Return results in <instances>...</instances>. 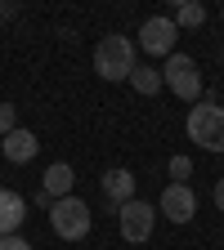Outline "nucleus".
Here are the masks:
<instances>
[{
    "instance_id": "f257e3e1",
    "label": "nucleus",
    "mask_w": 224,
    "mask_h": 250,
    "mask_svg": "<svg viewBox=\"0 0 224 250\" xmlns=\"http://www.w3.org/2000/svg\"><path fill=\"white\" fill-rule=\"evenodd\" d=\"M135 67H139V58H135V41H130V36L108 31V36L94 45V72H99V81H108V85L130 81Z\"/></svg>"
},
{
    "instance_id": "f03ea898",
    "label": "nucleus",
    "mask_w": 224,
    "mask_h": 250,
    "mask_svg": "<svg viewBox=\"0 0 224 250\" xmlns=\"http://www.w3.org/2000/svg\"><path fill=\"white\" fill-rule=\"evenodd\" d=\"M184 130H188V139H193L202 152H220V156H224V103L198 99L193 107H188Z\"/></svg>"
},
{
    "instance_id": "7ed1b4c3",
    "label": "nucleus",
    "mask_w": 224,
    "mask_h": 250,
    "mask_svg": "<svg viewBox=\"0 0 224 250\" xmlns=\"http://www.w3.org/2000/svg\"><path fill=\"white\" fill-rule=\"evenodd\" d=\"M90 224H94V214H90V206H85L76 192L50 206V228H54V237H63V241L90 237Z\"/></svg>"
},
{
    "instance_id": "20e7f679",
    "label": "nucleus",
    "mask_w": 224,
    "mask_h": 250,
    "mask_svg": "<svg viewBox=\"0 0 224 250\" xmlns=\"http://www.w3.org/2000/svg\"><path fill=\"white\" fill-rule=\"evenodd\" d=\"M162 85L175 94V99H184V103H198L202 99V72H198V62H193V54H171L166 58V67H162Z\"/></svg>"
},
{
    "instance_id": "39448f33",
    "label": "nucleus",
    "mask_w": 224,
    "mask_h": 250,
    "mask_svg": "<svg viewBox=\"0 0 224 250\" xmlns=\"http://www.w3.org/2000/svg\"><path fill=\"white\" fill-rule=\"evenodd\" d=\"M175 41H179V27L171 22V14H152V18H144L139 36H135V45H139L148 58H171V54H175Z\"/></svg>"
},
{
    "instance_id": "423d86ee",
    "label": "nucleus",
    "mask_w": 224,
    "mask_h": 250,
    "mask_svg": "<svg viewBox=\"0 0 224 250\" xmlns=\"http://www.w3.org/2000/svg\"><path fill=\"white\" fill-rule=\"evenodd\" d=\"M117 224H121V237L130 241V246H144L148 237H152V228H157V206H148V201H125L121 206V214H117Z\"/></svg>"
},
{
    "instance_id": "0eeeda50",
    "label": "nucleus",
    "mask_w": 224,
    "mask_h": 250,
    "mask_svg": "<svg viewBox=\"0 0 224 250\" xmlns=\"http://www.w3.org/2000/svg\"><path fill=\"white\" fill-rule=\"evenodd\" d=\"M157 214L171 219V224H193V214H198V192H193L188 183H166L162 201H157Z\"/></svg>"
},
{
    "instance_id": "6e6552de",
    "label": "nucleus",
    "mask_w": 224,
    "mask_h": 250,
    "mask_svg": "<svg viewBox=\"0 0 224 250\" xmlns=\"http://www.w3.org/2000/svg\"><path fill=\"white\" fill-rule=\"evenodd\" d=\"M103 197L121 210L125 201H135L139 197V179H135V170H125V166H112V170H103Z\"/></svg>"
},
{
    "instance_id": "1a4fd4ad",
    "label": "nucleus",
    "mask_w": 224,
    "mask_h": 250,
    "mask_svg": "<svg viewBox=\"0 0 224 250\" xmlns=\"http://www.w3.org/2000/svg\"><path fill=\"white\" fill-rule=\"evenodd\" d=\"M36 152H41V139L31 134V130H23V125L0 139V156H5V161H14V166H27Z\"/></svg>"
},
{
    "instance_id": "9d476101",
    "label": "nucleus",
    "mask_w": 224,
    "mask_h": 250,
    "mask_svg": "<svg viewBox=\"0 0 224 250\" xmlns=\"http://www.w3.org/2000/svg\"><path fill=\"white\" fill-rule=\"evenodd\" d=\"M72 188H76V170H72L68 161H54V166L45 170V179H41V192H45L50 201L72 197Z\"/></svg>"
},
{
    "instance_id": "9b49d317",
    "label": "nucleus",
    "mask_w": 224,
    "mask_h": 250,
    "mask_svg": "<svg viewBox=\"0 0 224 250\" xmlns=\"http://www.w3.org/2000/svg\"><path fill=\"white\" fill-rule=\"evenodd\" d=\"M27 219V201L14 192V188H0V237H14Z\"/></svg>"
},
{
    "instance_id": "f8f14e48",
    "label": "nucleus",
    "mask_w": 224,
    "mask_h": 250,
    "mask_svg": "<svg viewBox=\"0 0 224 250\" xmlns=\"http://www.w3.org/2000/svg\"><path fill=\"white\" fill-rule=\"evenodd\" d=\"M130 89L144 94V99L162 94V89H166V85H162V67H148V62H144V67H135V72H130Z\"/></svg>"
},
{
    "instance_id": "ddd939ff",
    "label": "nucleus",
    "mask_w": 224,
    "mask_h": 250,
    "mask_svg": "<svg viewBox=\"0 0 224 250\" xmlns=\"http://www.w3.org/2000/svg\"><path fill=\"white\" fill-rule=\"evenodd\" d=\"M171 22H175V27H202V22H206V5H198V0H184V5H175Z\"/></svg>"
},
{
    "instance_id": "4468645a",
    "label": "nucleus",
    "mask_w": 224,
    "mask_h": 250,
    "mask_svg": "<svg viewBox=\"0 0 224 250\" xmlns=\"http://www.w3.org/2000/svg\"><path fill=\"white\" fill-rule=\"evenodd\" d=\"M166 170H171V183H184L188 174H193V156H184V152H175Z\"/></svg>"
},
{
    "instance_id": "2eb2a0df",
    "label": "nucleus",
    "mask_w": 224,
    "mask_h": 250,
    "mask_svg": "<svg viewBox=\"0 0 224 250\" xmlns=\"http://www.w3.org/2000/svg\"><path fill=\"white\" fill-rule=\"evenodd\" d=\"M9 130H18V107L14 103H0V139H5Z\"/></svg>"
},
{
    "instance_id": "dca6fc26",
    "label": "nucleus",
    "mask_w": 224,
    "mask_h": 250,
    "mask_svg": "<svg viewBox=\"0 0 224 250\" xmlns=\"http://www.w3.org/2000/svg\"><path fill=\"white\" fill-rule=\"evenodd\" d=\"M0 250H31V241H23V237L14 232V237H0Z\"/></svg>"
},
{
    "instance_id": "f3484780",
    "label": "nucleus",
    "mask_w": 224,
    "mask_h": 250,
    "mask_svg": "<svg viewBox=\"0 0 224 250\" xmlns=\"http://www.w3.org/2000/svg\"><path fill=\"white\" fill-rule=\"evenodd\" d=\"M18 14V5H14V0H0V22H5V18H14Z\"/></svg>"
},
{
    "instance_id": "a211bd4d",
    "label": "nucleus",
    "mask_w": 224,
    "mask_h": 250,
    "mask_svg": "<svg viewBox=\"0 0 224 250\" xmlns=\"http://www.w3.org/2000/svg\"><path fill=\"white\" fill-rule=\"evenodd\" d=\"M215 210L224 214V179H215Z\"/></svg>"
},
{
    "instance_id": "6ab92c4d",
    "label": "nucleus",
    "mask_w": 224,
    "mask_h": 250,
    "mask_svg": "<svg viewBox=\"0 0 224 250\" xmlns=\"http://www.w3.org/2000/svg\"><path fill=\"white\" fill-rule=\"evenodd\" d=\"M220 18H224V9H220Z\"/></svg>"
}]
</instances>
